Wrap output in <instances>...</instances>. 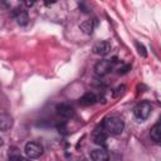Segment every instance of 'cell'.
<instances>
[{
	"instance_id": "6da1fadb",
	"label": "cell",
	"mask_w": 161,
	"mask_h": 161,
	"mask_svg": "<svg viewBox=\"0 0 161 161\" xmlns=\"http://www.w3.org/2000/svg\"><path fill=\"white\" fill-rule=\"evenodd\" d=\"M103 128L108 135H119L125 128V122L117 116H107L102 122Z\"/></svg>"
},
{
	"instance_id": "7a4b0ae2",
	"label": "cell",
	"mask_w": 161,
	"mask_h": 161,
	"mask_svg": "<svg viewBox=\"0 0 161 161\" xmlns=\"http://www.w3.org/2000/svg\"><path fill=\"white\" fill-rule=\"evenodd\" d=\"M151 111H152V106L150 102L147 101H143V102H140L135 108H133V114L137 119L140 121H145L148 118V116L151 114Z\"/></svg>"
},
{
	"instance_id": "3957f363",
	"label": "cell",
	"mask_w": 161,
	"mask_h": 161,
	"mask_svg": "<svg viewBox=\"0 0 161 161\" xmlns=\"http://www.w3.org/2000/svg\"><path fill=\"white\" fill-rule=\"evenodd\" d=\"M24 152L28 158H38L43 153V146L35 141H29L25 143Z\"/></svg>"
},
{
	"instance_id": "277c9868",
	"label": "cell",
	"mask_w": 161,
	"mask_h": 161,
	"mask_svg": "<svg viewBox=\"0 0 161 161\" xmlns=\"http://www.w3.org/2000/svg\"><path fill=\"white\" fill-rule=\"evenodd\" d=\"M113 64H114V62H112V60H107V59L99 60L94 65V72L97 75H101V77L106 75L113 69Z\"/></svg>"
},
{
	"instance_id": "5b68a950",
	"label": "cell",
	"mask_w": 161,
	"mask_h": 161,
	"mask_svg": "<svg viewBox=\"0 0 161 161\" xmlns=\"http://www.w3.org/2000/svg\"><path fill=\"white\" fill-rule=\"evenodd\" d=\"M111 43L108 40H102V42H98L93 45V53L97 54V55H101V57H104L107 54H109L111 52Z\"/></svg>"
},
{
	"instance_id": "8992f818",
	"label": "cell",
	"mask_w": 161,
	"mask_h": 161,
	"mask_svg": "<svg viewBox=\"0 0 161 161\" xmlns=\"http://www.w3.org/2000/svg\"><path fill=\"white\" fill-rule=\"evenodd\" d=\"M13 16H14V19L16 20V23H18L19 25H25V24L28 23V20H29L28 13H26V10L23 9V8H16V9H14Z\"/></svg>"
},
{
	"instance_id": "52a82bcc",
	"label": "cell",
	"mask_w": 161,
	"mask_h": 161,
	"mask_svg": "<svg viewBox=\"0 0 161 161\" xmlns=\"http://www.w3.org/2000/svg\"><path fill=\"white\" fill-rule=\"evenodd\" d=\"M106 140H107V132L103 128V126L97 127L94 130V132H93V141H94V143L104 146L106 145Z\"/></svg>"
},
{
	"instance_id": "ba28073f",
	"label": "cell",
	"mask_w": 161,
	"mask_h": 161,
	"mask_svg": "<svg viewBox=\"0 0 161 161\" xmlns=\"http://www.w3.org/2000/svg\"><path fill=\"white\" fill-rule=\"evenodd\" d=\"M57 113L62 118H70L74 114V109L72 106H69L67 103H62V104L57 106Z\"/></svg>"
},
{
	"instance_id": "9c48e42d",
	"label": "cell",
	"mask_w": 161,
	"mask_h": 161,
	"mask_svg": "<svg viewBox=\"0 0 161 161\" xmlns=\"http://www.w3.org/2000/svg\"><path fill=\"white\" fill-rule=\"evenodd\" d=\"M91 158L92 161H108L109 155L104 148H96L91 151Z\"/></svg>"
},
{
	"instance_id": "30bf717a",
	"label": "cell",
	"mask_w": 161,
	"mask_h": 161,
	"mask_svg": "<svg viewBox=\"0 0 161 161\" xmlns=\"http://www.w3.org/2000/svg\"><path fill=\"white\" fill-rule=\"evenodd\" d=\"M79 101H80V103L83 106H92V104H94V103L98 102V97L93 92H87V93H84L80 97Z\"/></svg>"
},
{
	"instance_id": "8fae6325",
	"label": "cell",
	"mask_w": 161,
	"mask_h": 161,
	"mask_svg": "<svg viewBox=\"0 0 161 161\" xmlns=\"http://www.w3.org/2000/svg\"><path fill=\"white\" fill-rule=\"evenodd\" d=\"M150 136L155 142H161V118L150 130Z\"/></svg>"
},
{
	"instance_id": "7c38bea8",
	"label": "cell",
	"mask_w": 161,
	"mask_h": 161,
	"mask_svg": "<svg viewBox=\"0 0 161 161\" xmlns=\"http://www.w3.org/2000/svg\"><path fill=\"white\" fill-rule=\"evenodd\" d=\"M13 125V121H11V117L10 114H8L6 112H3L1 116H0V128L1 131H6L11 127Z\"/></svg>"
},
{
	"instance_id": "4fadbf2b",
	"label": "cell",
	"mask_w": 161,
	"mask_h": 161,
	"mask_svg": "<svg viewBox=\"0 0 161 161\" xmlns=\"http://www.w3.org/2000/svg\"><path fill=\"white\" fill-rule=\"evenodd\" d=\"M80 30L84 33V34H92L93 33V29H94V21L88 19V20H84L80 25H79Z\"/></svg>"
},
{
	"instance_id": "5bb4252c",
	"label": "cell",
	"mask_w": 161,
	"mask_h": 161,
	"mask_svg": "<svg viewBox=\"0 0 161 161\" xmlns=\"http://www.w3.org/2000/svg\"><path fill=\"white\" fill-rule=\"evenodd\" d=\"M136 48H137V50H138V54H140V55H142V57H146V55H147V53H146V48H145L141 43L136 42Z\"/></svg>"
},
{
	"instance_id": "9a60e30c",
	"label": "cell",
	"mask_w": 161,
	"mask_h": 161,
	"mask_svg": "<svg viewBox=\"0 0 161 161\" xmlns=\"http://www.w3.org/2000/svg\"><path fill=\"white\" fill-rule=\"evenodd\" d=\"M10 161H28V160L24 156L19 155V153H14V155L10 156Z\"/></svg>"
},
{
	"instance_id": "2e32d148",
	"label": "cell",
	"mask_w": 161,
	"mask_h": 161,
	"mask_svg": "<svg viewBox=\"0 0 161 161\" xmlns=\"http://www.w3.org/2000/svg\"><path fill=\"white\" fill-rule=\"evenodd\" d=\"M128 70H131V65H130V64H126V65H123V67H119L118 70H117V73H118V74H125V73H127Z\"/></svg>"
},
{
	"instance_id": "e0dca14e",
	"label": "cell",
	"mask_w": 161,
	"mask_h": 161,
	"mask_svg": "<svg viewBox=\"0 0 161 161\" xmlns=\"http://www.w3.org/2000/svg\"><path fill=\"white\" fill-rule=\"evenodd\" d=\"M125 89H126V87H125V86H119V87H117V88H116V92H113V96H114V97H117V96L122 94V93L125 92Z\"/></svg>"
},
{
	"instance_id": "ac0fdd59",
	"label": "cell",
	"mask_w": 161,
	"mask_h": 161,
	"mask_svg": "<svg viewBox=\"0 0 161 161\" xmlns=\"http://www.w3.org/2000/svg\"><path fill=\"white\" fill-rule=\"evenodd\" d=\"M24 5H25V6H33V5H34V1H25Z\"/></svg>"
}]
</instances>
